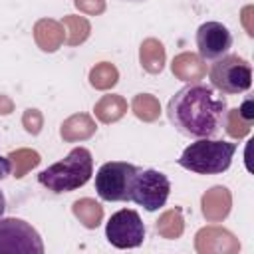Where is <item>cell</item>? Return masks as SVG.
<instances>
[{
	"mask_svg": "<svg viewBox=\"0 0 254 254\" xmlns=\"http://www.w3.org/2000/svg\"><path fill=\"white\" fill-rule=\"evenodd\" d=\"M226 115V99L212 87L189 83L179 89L167 103V117L181 135L208 139L214 137Z\"/></svg>",
	"mask_w": 254,
	"mask_h": 254,
	"instance_id": "obj_1",
	"label": "cell"
},
{
	"mask_svg": "<svg viewBox=\"0 0 254 254\" xmlns=\"http://www.w3.org/2000/svg\"><path fill=\"white\" fill-rule=\"evenodd\" d=\"M93 175V159L85 147L71 149L65 159L50 165L38 175V183L52 192H71L83 187Z\"/></svg>",
	"mask_w": 254,
	"mask_h": 254,
	"instance_id": "obj_2",
	"label": "cell"
},
{
	"mask_svg": "<svg viewBox=\"0 0 254 254\" xmlns=\"http://www.w3.org/2000/svg\"><path fill=\"white\" fill-rule=\"evenodd\" d=\"M234 153L236 143L214 141L210 137L198 139L183 151V155L179 157V165L198 175H218L230 167Z\"/></svg>",
	"mask_w": 254,
	"mask_h": 254,
	"instance_id": "obj_3",
	"label": "cell"
},
{
	"mask_svg": "<svg viewBox=\"0 0 254 254\" xmlns=\"http://www.w3.org/2000/svg\"><path fill=\"white\" fill-rule=\"evenodd\" d=\"M137 167L123 161L103 163L95 175V190L99 198L107 202L131 200V185L137 175Z\"/></svg>",
	"mask_w": 254,
	"mask_h": 254,
	"instance_id": "obj_4",
	"label": "cell"
},
{
	"mask_svg": "<svg viewBox=\"0 0 254 254\" xmlns=\"http://www.w3.org/2000/svg\"><path fill=\"white\" fill-rule=\"evenodd\" d=\"M210 83L222 93H244L252 85V67L240 56H222L214 60L210 71Z\"/></svg>",
	"mask_w": 254,
	"mask_h": 254,
	"instance_id": "obj_5",
	"label": "cell"
},
{
	"mask_svg": "<svg viewBox=\"0 0 254 254\" xmlns=\"http://www.w3.org/2000/svg\"><path fill=\"white\" fill-rule=\"evenodd\" d=\"M171 192V181L167 175L155 169H139L133 185H131V200L143 206L145 210L153 212L161 206H165Z\"/></svg>",
	"mask_w": 254,
	"mask_h": 254,
	"instance_id": "obj_6",
	"label": "cell"
},
{
	"mask_svg": "<svg viewBox=\"0 0 254 254\" xmlns=\"http://www.w3.org/2000/svg\"><path fill=\"white\" fill-rule=\"evenodd\" d=\"M0 252L42 254L44 242L38 230L22 218H0Z\"/></svg>",
	"mask_w": 254,
	"mask_h": 254,
	"instance_id": "obj_7",
	"label": "cell"
},
{
	"mask_svg": "<svg viewBox=\"0 0 254 254\" xmlns=\"http://www.w3.org/2000/svg\"><path fill=\"white\" fill-rule=\"evenodd\" d=\"M105 236L115 248H137L145 240V224L137 210L123 208L107 220Z\"/></svg>",
	"mask_w": 254,
	"mask_h": 254,
	"instance_id": "obj_8",
	"label": "cell"
},
{
	"mask_svg": "<svg viewBox=\"0 0 254 254\" xmlns=\"http://www.w3.org/2000/svg\"><path fill=\"white\" fill-rule=\"evenodd\" d=\"M196 48L202 60H218L232 48V34L220 22H204L196 30Z\"/></svg>",
	"mask_w": 254,
	"mask_h": 254,
	"instance_id": "obj_9",
	"label": "cell"
},
{
	"mask_svg": "<svg viewBox=\"0 0 254 254\" xmlns=\"http://www.w3.org/2000/svg\"><path fill=\"white\" fill-rule=\"evenodd\" d=\"M194 248L198 254H236L240 240L222 226H204L194 234Z\"/></svg>",
	"mask_w": 254,
	"mask_h": 254,
	"instance_id": "obj_10",
	"label": "cell"
},
{
	"mask_svg": "<svg viewBox=\"0 0 254 254\" xmlns=\"http://www.w3.org/2000/svg\"><path fill=\"white\" fill-rule=\"evenodd\" d=\"M230 208H232V194L222 185L208 189L200 198V210L208 222H222L230 214Z\"/></svg>",
	"mask_w": 254,
	"mask_h": 254,
	"instance_id": "obj_11",
	"label": "cell"
},
{
	"mask_svg": "<svg viewBox=\"0 0 254 254\" xmlns=\"http://www.w3.org/2000/svg\"><path fill=\"white\" fill-rule=\"evenodd\" d=\"M34 40L36 46L42 52L54 54L62 48V44L65 42V30L62 26V22L52 20V18H40L34 24Z\"/></svg>",
	"mask_w": 254,
	"mask_h": 254,
	"instance_id": "obj_12",
	"label": "cell"
},
{
	"mask_svg": "<svg viewBox=\"0 0 254 254\" xmlns=\"http://www.w3.org/2000/svg\"><path fill=\"white\" fill-rule=\"evenodd\" d=\"M171 71L177 79L189 81V83H198L206 75V64L198 54L192 52H183L173 58Z\"/></svg>",
	"mask_w": 254,
	"mask_h": 254,
	"instance_id": "obj_13",
	"label": "cell"
},
{
	"mask_svg": "<svg viewBox=\"0 0 254 254\" xmlns=\"http://www.w3.org/2000/svg\"><path fill=\"white\" fill-rule=\"evenodd\" d=\"M97 131L95 121L87 115V113H73L69 115L62 127H60V135L64 141L67 143H75V141H85L89 139L93 133Z\"/></svg>",
	"mask_w": 254,
	"mask_h": 254,
	"instance_id": "obj_14",
	"label": "cell"
},
{
	"mask_svg": "<svg viewBox=\"0 0 254 254\" xmlns=\"http://www.w3.org/2000/svg\"><path fill=\"white\" fill-rule=\"evenodd\" d=\"M165 60H167V54H165V46L157 40V38H147L141 42V48H139V64L141 67L147 71V73H161L163 67H165Z\"/></svg>",
	"mask_w": 254,
	"mask_h": 254,
	"instance_id": "obj_15",
	"label": "cell"
},
{
	"mask_svg": "<svg viewBox=\"0 0 254 254\" xmlns=\"http://www.w3.org/2000/svg\"><path fill=\"white\" fill-rule=\"evenodd\" d=\"M93 113H95V117L101 123H115V121H119L127 113V101L121 95H117V93L103 95L95 103Z\"/></svg>",
	"mask_w": 254,
	"mask_h": 254,
	"instance_id": "obj_16",
	"label": "cell"
},
{
	"mask_svg": "<svg viewBox=\"0 0 254 254\" xmlns=\"http://www.w3.org/2000/svg\"><path fill=\"white\" fill-rule=\"evenodd\" d=\"M73 216L85 226V228H97L103 220V206L93 198H79L71 204Z\"/></svg>",
	"mask_w": 254,
	"mask_h": 254,
	"instance_id": "obj_17",
	"label": "cell"
},
{
	"mask_svg": "<svg viewBox=\"0 0 254 254\" xmlns=\"http://www.w3.org/2000/svg\"><path fill=\"white\" fill-rule=\"evenodd\" d=\"M62 26L65 30V44L67 46H79L83 44L89 34H91V24L87 18L83 16H75V14H67L62 20Z\"/></svg>",
	"mask_w": 254,
	"mask_h": 254,
	"instance_id": "obj_18",
	"label": "cell"
},
{
	"mask_svg": "<svg viewBox=\"0 0 254 254\" xmlns=\"http://www.w3.org/2000/svg\"><path fill=\"white\" fill-rule=\"evenodd\" d=\"M8 161H10V167H12V177L14 179H22L28 171L36 169L40 165V153L34 151V149H14L8 153Z\"/></svg>",
	"mask_w": 254,
	"mask_h": 254,
	"instance_id": "obj_19",
	"label": "cell"
},
{
	"mask_svg": "<svg viewBox=\"0 0 254 254\" xmlns=\"http://www.w3.org/2000/svg\"><path fill=\"white\" fill-rule=\"evenodd\" d=\"M157 232L161 238H167V240H175V238H181L183 230H185V218L181 214L179 208H171V210H165L157 224H155Z\"/></svg>",
	"mask_w": 254,
	"mask_h": 254,
	"instance_id": "obj_20",
	"label": "cell"
},
{
	"mask_svg": "<svg viewBox=\"0 0 254 254\" xmlns=\"http://www.w3.org/2000/svg\"><path fill=\"white\" fill-rule=\"evenodd\" d=\"M131 109H133L135 117L145 123H153L161 117V103L151 93H137L131 101Z\"/></svg>",
	"mask_w": 254,
	"mask_h": 254,
	"instance_id": "obj_21",
	"label": "cell"
},
{
	"mask_svg": "<svg viewBox=\"0 0 254 254\" xmlns=\"http://www.w3.org/2000/svg\"><path fill=\"white\" fill-rule=\"evenodd\" d=\"M117 81H119V71L109 62H99L89 69V83L95 89H101V91L111 89Z\"/></svg>",
	"mask_w": 254,
	"mask_h": 254,
	"instance_id": "obj_22",
	"label": "cell"
},
{
	"mask_svg": "<svg viewBox=\"0 0 254 254\" xmlns=\"http://www.w3.org/2000/svg\"><path fill=\"white\" fill-rule=\"evenodd\" d=\"M226 133L232 137V139H244L250 129H252V119L244 117L242 111L236 107V109H228L226 111Z\"/></svg>",
	"mask_w": 254,
	"mask_h": 254,
	"instance_id": "obj_23",
	"label": "cell"
},
{
	"mask_svg": "<svg viewBox=\"0 0 254 254\" xmlns=\"http://www.w3.org/2000/svg\"><path fill=\"white\" fill-rule=\"evenodd\" d=\"M22 125H24V129L30 135H38L42 131V127H44V115H42V111L36 109V107L26 109L24 115H22Z\"/></svg>",
	"mask_w": 254,
	"mask_h": 254,
	"instance_id": "obj_24",
	"label": "cell"
},
{
	"mask_svg": "<svg viewBox=\"0 0 254 254\" xmlns=\"http://www.w3.org/2000/svg\"><path fill=\"white\" fill-rule=\"evenodd\" d=\"M73 4L79 12L89 16H97L105 12V0H73Z\"/></svg>",
	"mask_w": 254,
	"mask_h": 254,
	"instance_id": "obj_25",
	"label": "cell"
},
{
	"mask_svg": "<svg viewBox=\"0 0 254 254\" xmlns=\"http://www.w3.org/2000/svg\"><path fill=\"white\" fill-rule=\"evenodd\" d=\"M252 10H254L252 6H246V8L242 10V24H244L248 36H254V28H252Z\"/></svg>",
	"mask_w": 254,
	"mask_h": 254,
	"instance_id": "obj_26",
	"label": "cell"
},
{
	"mask_svg": "<svg viewBox=\"0 0 254 254\" xmlns=\"http://www.w3.org/2000/svg\"><path fill=\"white\" fill-rule=\"evenodd\" d=\"M14 111V101L8 95H0V115H10Z\"/></svg>",
	"mask_w": 254,
	"mask_h": 254,
	"instance_id": "obj_27",
	"label": "cell"
},
{
	"mask_svg": "<svg viewBox=\"0 0 254 254\" xmlns=\"http://www.w3.org/2000/svg\"><path fill=\"white\" fill-rule=\"evenodd\" d=\"M238 109L242 111V115H244V117H248V119H252V121H254V109H252V101H250V99H246Z\"/></svg>",
	"mask_w": 254,
	"mask_h": 254,
	"instance_id": "obj_28",
	"label": "cell"
},
{
	"mask_svg": "<svg viewBox=\"0 0 254 254\" xmlns=\"http://www.w3.org/2000/svg\"><path fill=\"white\" fill-rule=\"evenodd\" d=\"M4 208H6V198H4V194H2V190H0V218H2V214H4Z\"/></svg>",
	"mask_w": 254,
	"mask_h": 254,
	"instance_id": "obj_29",
	"label": "cell"
}]
</instances>
